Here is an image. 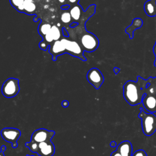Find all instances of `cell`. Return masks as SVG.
Listing matches in <instances>:
<instances>
[{"label":"cell","instance_id":"1","mask_svg":"<svg viewBox=\"0 0 156 156\" xmlns=\"http://www.w3.org/2000/svg\"><path fill=\"white\" fill-rule=\"evenodd\" d=\"M148 85V80L140 76L137 77L136 81H127L123 85V96L126 101L132 106L142 103Z\"/></svg>","mask_w":156,"mask_h":156},{"label":"cell","instance_id":"2","mask_svg":"<svg viewBox=\"0 0 156 156\" xmlns=\"http://www.w3.org/2000/svg\"><path fill=\"white\" fill-rule=\"evenodd\" d=\"M77 27H78V43L83 51L87 52H92L96 50L99 44L98 37L93 33L87 30L85 24H78Z\"/></svg>","mask_w":156,"mask_h":156},{"label":"cell","instance_id":"3","mask_svg":"<svg viewBox=\"0 0 156 156\" xmlns=\"http://www.w3.org/2000/svg\"><path fill=\"white\" fill-rule=\"evenodd\" d=\"M96 7V5L95 4H91L84 11L82 6L77 4L71 7L69 13L74 21L77 23L79 25H83L85 24L88 20L95 13Z\"/></svg>","mask_w":156,"mask_h":156},{"label":"cell","instance_id":"4","mask_svg":"<svg viewBox=\"0 0 156 156\" xmlns=\"http://www.w3.org/2000/svg\"><path fill=\"white\" fill-rule=\"evenodd\" d=\"M138 117L141 119V127L144 134L151 136L156 131V116L154 113H146L141 107Z\"/></svg>","mask_w":156,"mask_h":156},{"label":"cell","instance_id":"5","mask_svg":"<svg viewBox=\"0 0 156 156\" xmlns=\"http://www.w3.org/2000/svg\"><path fill=\"white\" fill-rule=\"evenodd\" d=\"M61 41L65 46L67 54L81 59L82 61H86L87 58L83 55V49L79 44V43L75 40H68L66 38H62L60 39Z\"/></svg>","mask_w":156,"mask_h":156},{"label":"cell","instance_id":"6","mask_svg":"<svg viewBox=\"0 0 156 156\" xmlns=\"http://www.w3.org/2000/svg\"><path fill=\"white\" fill-rule=\"evenodd\" d=\"M20 90L19 79L13 77H10L5 80L1 87V93L7 98H12L16 96Z\"/></svg>","mask_w":156,"mask_h":156},{"label":"cell","instance_id":"7","mask_svg":"<svg viewBox=\"0 0 156 156\" xmlns=\"http://www.w3.org/2000/svg\"><path fill=\"white\" fill-rule=\"evenodd\" d=\"M1 137L5 141L11 143L13 148H16L18 146L17 141L21 136V131L14 127H5L1 131Z\"/></svg>","mask_w":156,"mask_h":156},{"label":"cell","instance_id":"8","mask_svg":"<svg viewBox=\"0 0 156 156\" xmlns=\"http://www.w3.org/2000/svg\"><path fill=\"white\" fill-rule=\"evenodd\" d=\"M54 130H49L46 129H38L32 133L30 140L40 143L44 141H50L55 135Z\"/></svg>","mask_w":156,"mask_h":156},{"label":"cell","instance_id":"9","mask_svg":"<svg viewBox=\"0 0 156 156\" xmlns=\"http://www.w3.org/2000/svg\"><path fill=\"white\" fill-rule=\"evenodd\" d=\"M88 82L96 90H98L104 81V77L101 71L96 68H91L87 74Z\"/></svg>","mask_w":156,"mask_h":156},{"label":"cell","instance_id":"10","mask_svg":"<svg viewBox=\"0 0 156 156\" xmlns=\"http://www.w3.org/2000/svg\"><path fill=\"white\" fill-rule=\"evenodd\" d=\"M48 51L52 55L53 61H56L58 56L67 53L65 46L60 40L55 41L51 44L49 46Z\"/></svg>","mask_w":156,"mask_h":156},{"label":"cell","instance_id":"11","mask_svg":"<svg viewBox=\"0 0 156 156\" xmlns=\"http://www.w3.org/2000/svg\"><path fill=\"white\" fill-rule=\"evenodd\" d=\"M39 149L37 153L39 156H53L55 148L51 141H44L38 143Z\"/></svg>","mask_w":156,"mask_h":156},{"label":"cell","instance_id":"12","mask_svg":"<svg viewBox=\"0 0 156 156\" xmlns=\"http://www.w3.org/2000/svg\"><path fill=\"white\" fill-rule=\"evenodd\" d=\"M142 104L143 107L149 113L156 112V95L146 93L143 97Z\"/></svg>","mask_w":156,"mask_h":156},{"label":"cell","instance_id":"13","mask_svg":"<svg viewBox=\"0 0 156 156\" xmlns=\"http://www.w3.org/2000/svg\"><path fill=\"white\" fill-rule=\"evenodd\" d=\"M116 150L118 151L121 156H132V145L129 141L126 140L121 142L118 146Z\"/></svg>","mask_w":156,"mask_h":156},{"label":"cell","instance_id":"14","mask_svg":"<svg viewBox=\"0 0 156 156\" xmlns=\"http://www.w3.org/2000/svg\"><path fill=\"white\" fill-rule=\"evenodd\" d=\"M143 24V21L140 18H135L133 20L132 24L129 26L125 29V32L127 34L130 39L133 38L134 31L142 27Z\"/></svg>","mask_w":156,"mask_h":156},{"label":"cell","instance_id":"15","mask_svg":"<svg viewBox=\"0 0 156 156\" xmlns=\"http://www.w3.org/2000/svg\"><path fill=\"white\" fill-rule=\"evenodd\" d=\"M146 14L151 17L156 16V0H148L144 4Z\"/></svg>","mask_w":156,"mask_h":156},{"label":"cell","instance_id":"16","mask_svg":"<svg viewBox=\"0 0 156 156\" xmlns=\"http://www.w3.org/2000/svg\"><path fill=\"white\" fill-rule=\"evenodd\" d=\"M24 13L29 15L35 14L37 6L33 0H24L23 2Z\"/></svg>","mask_w":156,"mask_h":156},{"label":"cell","instance_id":"17","mask_svg":"<svg viewBox=\"0 0 156 156\" xmlns=\"http://www.w3.org/2000/svg\"><path fill=\"white\" fill-rule=\"evenodd\" d=\"M51 25L48 23L41 22L38 27V32L43 38L51 30Z\"/></svg>","mask_w":156,"mask_h":156},{"label":"cell","instance_id":"18","mask_svg":"<svg viewBox=\"0 0 156 156\" xmlns=\"http://www.w3.org/2000/svg\"><path fill=\"white\" fill-rule=\"evenodd\" d=\"M149 85L146 88V93L156 95V77H149L147 79Z\"/></svg>","mask_w":156,"mask_h":156},{"label":"cell","instance_id":"19","mask_svg":"<svg viewBox=\"0 0 156 156\" xmlns=\"http://www.w3.org/2000/svg\"><path fill=\"white\" fill-rule=\"evenodd\" d=\"M50 34L51 35L52 37L53 38L54 41L59 40L61 38V31L56 25H52L51 26V30L49 31Z\"/></svg>","mask_w":156,"mask_h":156},{"label":"cell","instance_id":"20","mask_svg":"<svg viewBox=\"0 0 156 156\" xmlns=\"http://www.w3.org/2000/svg\"><path fill=\"white\" fill-rule=\"evenodd\" d=\"M24 0H9L11 5L20 13H24Z\"/></svg>","mask_w":156,"mask_h":156},{"label":"cell","instance_id":"21","mask_svg":"<svg viewBox=\"0 0 156 156\" xmlns=\"http://www.w3.org/2000/svg\"><path fill=\"white\" fill-rule=\"evenodd\" d=\"M25 146L26 147H28L29 150L34 153H37L39 149V146L38 143L30 140V141L27 142L25 143Z\"/></svg>","mask_w":156,"mask_h":156},{"label":"cell","instance_id":"22","mask_svg":"<svg viewBox=\"0 0 156 156\" xmlns=\"http://www.w3.org/2000/svg\"><path fill=\"white\" fill-rule=\"evenodd\" d=\"M60 20L61 21L65 24H68L70 22H71V20L72 18L71 16L70 13L69 12H63L61 14L60 16Z\"/></svg>","mask_w":156,"mask_h":156},{"label":"cell","instance_id":"23","mask_svg":"<svg viewBox=\"0 0 156 156\" xmlns=\"http://www.w3.org/2000/svg\"><path fill=\"white\" fill-rule=\"evenodd\" d=\"M42 40H44L46 43H48L49 45L51 44H52L54 41V40H53V38L52 37V36H51V35L50 34V33H49V32L43 37V38H42Z\"/></svg>","mask_w":156,"mask_h":156},{"label":"cell","instance_id":"24","mask_svg":"<svg viewBox=\"0 0 156 156\" xmlns=\"http://www.w3.org/2000/svg\"><path fill=\"white\" fill-rule=\"evenodd\" d=\"M49 44L46 43L44 40H42L40 43H39V48L42 49L43 51H46L48 48H49Z\"/></svg>","mask_w":156,"mask_h":156},{"label":"cell","instance_id":"25","mask_svg":"<svg viewBox=\"0 0 156 156\" xmlns=\"http://www.w3.org/2000/svg\"><path fill=\"white\" fill-rule=\"evenodd\" d=\"M132 156H147L146 152L143 149H139L135 151Z\"/></svg>","mask_w":156,"mask_h":156},{"label":"cell","instance_id":"26","mask_svg":"<svg viewBox=\"0 0 156 156\" xmlns=\"http://www.w3.org/2000/svg\"><path fill=\"white\" fill-rule=\"evenodd\" d=\"M153 52H154V55L155 57V59L154 60V66L156 67V41H155V43L153 47Z\"/></svg>","mask_w":156,"mask_h":156},{"label":"cell","instance_id":"27","mask_svg":"<svg viewBox=\"0 0 156 156\" xmlns=\"http://www.w3.org/2000/svg\"><path fill=\"white\" fill-rule=\"evenodd\" d=\"M62 105L63 107L66 108L69 105V102L68 101H66V100H64V101H63L62 102Z\"/></svg>","mask_w":156,"mask_h":156},{"label":"cell","instance_id":"28","mask_svg":"<svg viewBox=\"0 0 156 156\" xmlns=\"http://www.w3.org/2000/svg\"><path fill=\"white\" fill-rule=\"evenodd\" d=\"M110 156H121V155L119 154L118 150H116L110 154Z\"/></svg>","mask_w":156,"mask_h":156},{"label":"cell","instance_id":"29","mask_svg":"<svg viewBox=\"0 0 156 156\" xmlns=\"http://www.w3.org/2000/svg\"><path fill=\"white\" fill-rule=\"evenodd\" d=\"M69 5L68 4H66V5H62L60 7V8L62 9V10H68L69 8Z\"/></svg>","mask_w":156,"mask_h":156},{"label":"cell","instance_id":"30","mask_svg":"<svg viewBox=\"0 0 156 156\" xmlns=\"http://www.w3.org/2000/svg\"><path fill=\"white\" fill-rule=\"evenodd\" d=\"M78 24H78L77 23H76V22H72L69 26H70L71 27H72V28H74V27H77V26H78Z\"/></svg>","mask_w":156,"mask_h":156},{"label":"cell","instance_id":"31","mask_svg":"<svg viewBox=\"0 0 156 156\" xmlns=\"http://www.w3.org/2000/svg\"><path fill=\"white\" fill-rule=\"evenodd\" d=\"M69 2L74 4H77L79 2V0H68Z\"/></svg>","mask_w":156,"mask_h":156},{"label":"cell","instance_id":"32","mask_svg":"<svg viewBox=\"0 0 156 156\" xmlns=\"http://www.w3.org/2000/svg\"><path fill=\"white\" fill-rule=\"evenodd\" d=\"M110 147H115L116 146V143L115 141H112L110 143Z\"/></svg>","mask_w":156,"mask_h":156},{"label":"cell","instance_id":"33","mask_svg":"<svg viewBox=\"0 0 156 156\" xmlns=\"http://www.w3.org/2000/svg\"><path fill=\"white\" fill-rule=\"evenodd\" d=\"M5 150H6V146H5V145H2V146H1V151L4 152Z\"/></svg>","mask_w":156,"mask_h":156},{"label":"cell","instance_id":"34","mask_svg":"<svg viewBox=\"0 0 156 156\" xmlns=\"http://www.w3.org/2000/svg\"><path fill=\"white\" fill-rule=\"evenodd\" d=\"M119 69L118 68H117V67H115L114 69H113V71H114V72H115V73L116 74H118L119 72Z\"/></svg>","mask_w":156,"mask_h":156},{"label":"cell","instance_id":"35","mask_svg":"<svg viewBox=\"0 0 156 156\" xmlns=\"http://www.w3.org/2000/svg\"><path fill=\"white\" fill-rule=\"evenodd\" d=\"M0 156H5V155H4V154L3 152L0 151Z\"/></svg>","mask_w":156,"mask_h":156},{"label":"cell","instance_id":"36","mask_svg":"<svg viewBox=\"0 0 156 156\" xmlns=\"http://www.w3.org/2000/svg\"><path fill=\"white\" fill-rule=\"evenodd\" d=\"M58 2H60V3H63V2L65 1V0H58Z\"/></svg>","mask_w":156,"mask_h":156},{"label":"cell","instance_id":"37","mask_svg":"<svg viewBox=\"0 0 156 156\" xmlns=\"http://www.w3.org/2000/svg\"><path fill=\"white\" fill-rule=\"evenodd\" d=\"M26 156H35V155H29V154H27Z\"/></svg>","mask_w":156,"mask_h":156}]
</instances>
